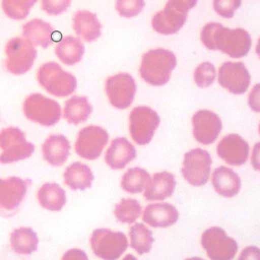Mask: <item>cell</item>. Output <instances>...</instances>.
<instances>
[{
  "label": "cell",
  "instance_id": "obj_35",
  "mask_svg": "<svg viewBox=\"0 0 260 260\" xmlns=\"http://www.w3.org/2000/svg\"><path fill=\"white\" fill-rule=\"evenodd\" d=\"M145 0H116L115 8L118 14L125 18H132L142 12Z\"/></svg>",
  "mask_w": 260,
  "mask_h": 260
},
{
  "label": "cell",
  "instance_id": "obj_10",
  "mask_svg": "<svg viewBox=\"0 0 260 260\" xmlns=\"http://www.w3.org/2000/svg\"><path fill=\"white\" fill-rule=\"evenodd\" d=\"M22 109L29 121L45 127L56 125L62 115L61 107L55 100L37 92L25 98Z\"/></svg>",
  "mask_w": 260,
  "mask_h": 260
},
{
  "label": "cell",
  "instance_id": "obj_18",
  "mask_svg": "<svg viewBox=\"0 0 260 260\" xmlns=\"http://www.w3.org/2000/svg\"><path fill=\"white\" fill-rule=\"evenodd\" d=\"M178 208L166 201L150 202L142 210V221L149 228L167 229L179 220Z\"/></svg>",
  "mask_w": 260,
  "mask_h": 260
},
{
  "label": "cell",
  "instance_id": "obj_41",
  "mask_svg": "<svg viewBox=\"0 0 260 260\" xmlns=\"http://www.w3.org/2000/svg\"><path fill=\"white\" fill-rule=\"evenodd\" d=\"M250 162L254 171L260 173V142L254 144L250 152Z\"/></svg>",
  "mask_w": 260,
  "mask_h": 260
},
{
  "label": "cell",
  "instance_id": "obj_40",
  "mask_svg": "<svg viewBox=\"0 0 260 260\" xmlns=\"http://www.w3.org/2000/svg\"><path fill=\"white\" fill-rule=\"evenodd\" d=\"M61 260H89V259L84 250L79 248H70L63 253Z\"/></svg>",
  "mask_w": 260,
  "mask_h": 260
},
{
  "label": "cell",
  "instance_id": "obj_22",
  "mask_svg": "<svg viewBox=\"0 0 260 260\" xmlns=\"http://www.w3.org/2000/svg\"><path fill=\"white\" fill-rule=\"evenodd\" d=\"M71 145L62 134H51L42 144V156L52 167L63 166L70 155Z\"/></svg>",
  "mask_w": 260,
  "mask_h": 260
},
{
  "label": "cell",
  "instance_id": "obj_16",
  "mask_svg": "<svg viewBox=\"0 0 260 260\" xmlns=\"http://www.w3.org/2000/svg\"><path fill=\"white\" fill-rule=\"evenodd\" d=\"M219 85L233 94H244L251 83V75L243 62L226 61L217 72Z\"/></svg>",
  "mask_w": 260,
  "mask_h": 260
},
{
  "label": "cell",
  "instance_id": "obj_30",
  "mask_svg": "<svg viewBox=\"0 0 260 260\" xmlns=\"http://www.w3.org/2000/svg\"><path fill=\"white\" fill-rule=\"evenodd\" d=\"M129 246L138 255L148 254L153 246L152 231L144 222H135L130 225L128 232Z\"/></svg>",
  "mask_w": 260,
  "mask_h": 260
},
{
  "label": "cell",
  "instance_id": "obj_29",
  "mask_svg": "<svg viewBox=\"0 0 260 260\" xmlns=\"http://www.w3.org/2000/svg\"><path fill=\"white\" fill-rule=\"evenodd\" d=\"M55 54L62 63L72 66L81 61L84 54V45L80 39L66 36L56 45Z\"/></svg>",
  "mask_w": 260,
  "mask_h": 260
},
{
  "label": "cell",
  "instance_id": "obj_46",
  "mask_svg": "<svg viewBox=\"0 0 260 260\" xmlns=\"http://www.w3.org/2000/svg\"><path fill=\"white\" fill-rule=\"evenodd\" d=\"M258 132H259V135H260V123H259V126H258Z\"/></svg>",
  "mask_w": 260,
  "mask_h": 260
},
{
  "label": "cell",
  "instance_id": "obj_43",
  "mask_svg": "<svg viewBox=\"0 0 260 260\" xmlns=\"http://www.w3.org/2000/svg\"><path fill=\"white\" fill-rule=\"evenodd\" d=\"M121 260H138V259L134 255H132V254H127L124 257H122Z\"/></svg>",
  "mask_w": 260,
  "mask_h": 260
},
{
  "label": "cell",
  "instance_id": "obj_6",
  "mask_svg": "<svg viewBox=\"0 0 260 260\" xmlns=\"http://www.w3.org/2000/svg\"><path fill=\"white\" fill-rule=\"evenodd\" d=\"M200 244L210 260H234L239 251L238 242L218 225L204 230Z\"/></svg>",
  "mask_w": 260,
  "mask_h": 260
},
{
  "label": "cell",
  "instance_id": "obj_24",
  "mask_svg": "<svg viewBox=\"0 0 260 260\" xmlns=\"http://www.w3.org/2000/svg\"><path fill=\"white\" fill-rule=\"evenodd\" d=\"M39 205L47 211L59 212L67 202L65 189L56 182H46L37 191Z\"/></svg>",
  "mask_w": 260,
  "mask_h": 260
},
{
  "label": "cell",
  "instance_id": "obj_25",
  "mask_svg": "<svg viewBox=\"0 0 260 260\" xmlns=\"http://www.w3.org/2000/svg\"><path fill=\"white\" fill-rule=\"evenodd\" d=\"M72 26L75 34L85 42H93L102 35V24L95 13L78 10L73 15Z\"/></svg>",
  "mask_w": 260,
  "mask_h": 260
},
{
  "label": "cell",
  "instance_id": "obj_27",
  "mask_svg": "<svg viewBox=\"0 0 260 260\" xmlns=\"http://www.w3.org/2000/svg\"><path fill=\"white\" fill-rule=\"evenodd\" d=\"M54 27L39 18L31 19L22 25V36L32 46L47 48L53 43Z\"/></svg>",
  "mask_w": 260,
  "mask_h": 260
},
{
  "label": "cell",
  "instance_id": "obj_31",
  "mask_svg": "<svg viewBox=\"0 0 260 260\" xmlns=\"http://www.w3.org/2000/svg\"><path fill=\"white\" fill-rule=\"evenodd\" d=\"M150 174L148 171L141 167H132L127 169L121 177V189L128 194H139L145 190Z\"/></svg>",
  "mask_w": 260,
  "mask_h": 260
},
{
  "label": "cell",
  "instance_id": "obj_28",
  "mask_svg": "<svg viewBox=\"0 0 260 260\" xmlns=\"http://www.w3.org/2000/svg\"><path fill=\"white\" fill-rule=\"evenodd\" d=\"M92 113V106L84 95H73L64 105L63 117L69 123L78 125L88 120Z\"/></svg>",
  "mask_w": 260,
  "mask_h": 260
},
{
  "label": "cell",
  "instance_id": "obj_37",
  "mask_svg": "<svg viewBox=\"0 0 260 260\" xmlns=\"http://www.w3.org/2000/svg\"><path fill=\"white\" fill-rule=\"evenodd\" d=\"M71 0H42V9L49 15H59L67 10Z\"/></svg>",
  "mask_w": 260,
  "mask_h": 260
},
{
  "label": "cell",
  "instance_id": "obj_12",
  "mask_svg": "<svg viewBox=\"0 0 260 260\" xmlns=\"http://www.w3.org/2000/svg\"><path fill=\"white\" fill-rule=\"evenodd\" d=\"M108 131L98 125H88L79 130L74 143L76 154L86 160L98 159L109 143Z\"/></svg>",
  "mask_w": 260,
  "mask_h": 260
},
{
  "label": "cell",
  "instance_id": "obj_7",
  "mask_svg": "<svg viewBox=\"0 0 260 260\" xmlns=\"http://www.w3.org/2000/svg\"><path fill=\"white\" fill-rule=\"evenodd\" d=\"M212 172V157L210 153L200 147L185 152L182 160L181 174L183 179L193 187H202L210 180Z\"/></svg>",
  "mask_w": 260,
  "mask_h": 260
},
{
  "label": "cell",
  "instance_id": "obj_17",
  "mask_svg": "<svg viewBox=\"0 0 260 260\" xmlns=\"http://www.w3.org/2000/svg\"><path fill=\"white\" fill-rule=\"evenodd\" d=\"M217 156L231 167H241L250 157V145L244 137L237 133L223 136L216 146Z\"/></svg>",
  "mask_w": 260,
  "mask_h": 260
},
{
  "label": "cell",
  "instance_id": "obj_45",
  "mask_svg": "<svg viewBox=\"0 0 260 260\" xmlns=\"http://www.w3.org/2000/svg\"><path fill=\"white\" fill-rule=\"evenodd\" d=\"M183 260H205V259H203V258H201V257L193 256V257H188V258H185V259H183Z\"/></svg>",
  "mask_w": 260,
  "mask_h": 260
},
{
  "label": "cell",
  "instance_id": "obj_15",
  "mask_svg": "<svg viewBox=\"0 0 260 260\" xmlns=\"http://www.w3.org/2000/svg\"><path fill=\"white\" fill-rule=\"evenodd\" d=\"M191 124L194 139L202 145L214 143L222 130L220 117L207 109L196 111L191 118Z\"/></svg>",
  "mask_w": 260,
  "mask_h": 260
},
{
  "label": "cell",
  "instance_id": "obj_13",
  "mask_svg": "<svg viewBox=\"0 0 260 260\" xmlns=\"http://www.w3.org/2000/svg\"><path fill=\"white\" fill-rule=\"evenodd\" d=\"M136 88L134 77L127 72H120L109 76L105 83L109 103L118 110H125L132 105Z\"/></svg>",
  "mask_w": 260,
  "mask_h": 260
},
{
  "label": "cell",
  "instance_id": "obj_34",
  "mask_svg": "<svg viewBox=\"0 0 260 260\" xmlns=\"http://www.w3.org/2000/svg\"><path fill=\"white\" fill-rule=\"evenodd\" d=\"M217 72L215 66L211 62H202L196 66L193 77L195 84L200 88H207L213 84Z\"/></svg>",
  "mask_w": 260,
  "mask_h": 260
},
{
  "label": "cell",
  "instance_id": "obj_5",
  "mask_svg": "<svg viewBox=\"0 0 260 260\" xmlns=\"http://www.w3.org/2000/svg\"><path fill=\"white\" fill-rule=\"evenodd\" d=\"M38 81L50 94L65 98L72 94L77 86L75 76L62 69L56 62H46L38 70Z\"/></svg>",
  "mask_w": 260,
  "mask_h": 260
},
{
  "label": "cell",
  "instance_id": "obj_8",
  "mask_svg": "<svg viewBox=\"0 0 260 260\" xmlns=\"http://www.w3.org/2000/svg\"><path fill=\"white\" fill-rule=\"evenodd\" d=\"M160 123L159 115L148 106H137L129 114V134L138 145H147L152 140Z\"/></svg>",
  "mask_w": 260,
  "mask_h": 260
},
{
  "label": "cell",
  "instance_id": "obj_14",
  "mask_svg": "<svg viewBox=\"0 0 260 260\" xmlns=\"http://www.w3.org/2000/svg\"><path fill=\"white\" fill-rule=\"evenodd\" d=\"M189 9L177 0H168L164 8L157 11L151 19L153 30L162 36L178 32L185 24Z\"/></svg>",
  "mask_w": 260,
  "mask_h": 260
},
{
  "label": "cell",
  "instance_id": "obj_19",
  "mask_svg": "<svg viewBox=\"0 0 260 260\" xmlns=\"http://www.w3.org/2000/svg\"><path fill=\"white\" fill-rule=\"evenodd\" d=\"M136 155V148L131 141L125 137H116L106 149L105 162L111 170L120 171L134 160Z\"/></svg>",
  "mask_w": 260,
  "mask_h": 260
},
{
  "label": "cell",
  "instance_id": "obj_23",
  "mask_svg": "<svg viewBox=\"0 0 260 260\" xmlns=\"http://www.w3.org/2000/svg\"><path fill=\"white\" fill-rule=\"evenodd\" d=\"M64 184L73 191H84L92 186L94 175L91 168L81 161H73L63 172Z\"/></svg>",
  "mask_w": 260,
  "mask_h": 260
},
{
  "label": "cell",
  "instance_id": "obj_42",
  "mask_svg": "<svg viewBox=\"0 0 260 260\" xmlns=\"http://www.w3.org/2000/svg\"><path fill=\"white\" fill-rule=\"evenodd\" d=\"M177 1H179L180 3H182L183 5H185V6L190 10V9H192L193 7L196 6L198 0H177Z\"/></svg>",
  "mask_w": 260,
  "mask_h": 260
},
{
  "label": "cell",
  "instance_id": "obj_1",
  "mask_svg": "<svg viewBox=\"0 0 260 260\" xmlns=\"http://www.w3.org/2000/svg\"><path fill=\"white\" fill-rule=\"evenodd\" d=\"M200 40L209 51H219L234 59L245 57L252 46L251 36L246 29L229 28L213 21L202 27Z\"/></svg>",
  "mask_w": 260,
  "mask_h": 260
},
{
  "label": "cell",
  "instance_id": "obj_11",
  "mask_svg": "<svg viewBox=\"0 0 260 260\" xmlns=\"http://www.w3.org/2000/svg\"><path fill=\"white\" fill-rule=\"evenodd\" d=\"M5 68L14 75L26 73L37 58V50L24 38L10 39L5 46Z\"/></svg>",
  "mask_w": 260,
  "mask_h": 260
},
{
  "label": "cell",
  "instance_id": "obj_3",
  "mask_svg": "<svg viewBox=\"0 0 260 260\" xmlns=\"http://www.w3.org/2000/svg\"><path fill=\"white\" fill-rule=\"evenodd\" d=\"M89 245L94 256L101 260H119L128 249L129 241L123 232L98 228L90 235Z\"/></svg>",
  "mask_w": 260,
  "mask_h": 260
},
{
  "label": "cell",
  "instance_id": "obj_20",
  "mask_svg": "<svg viewBox=\"0 0 260 260\" xmlns=\"http://www.w3.org/2000/svg\"><path fill=\"white\" fill-rule=\"evenodd\" d=\"M177 186V180L173 173L160 171L150 176L149 182L143 191V197L148 202L165 201L170 198Z\"/></svg>",
  "mask_w": 260,
  "mask_h": 260
},
{
  "label": "cell",
  "instance_id": "obj_26",
  "mask_svg": "<svg viewBox=\"0 0 260 260\" xmlns=\"http://www.w3.org/2000/svg\"><path fill=\"white\" fill-rule=\"evenodd\" d=\"M39 236L30 226L15 228L9 235V246L17 255L28 256L34 254L39 248Z\"/></svg>",
  "mask_w": 260,
  "mask_h": 260
},
{
  "label": "cell",
  "instance_id": "obj_36",
  "mask_svg": "<svg viewBox=\"0 0 260 260\" xmlns=\"http://www.w3.org/2000/svg\"><path fill=\"white\" fill-rule=\"evenodd\" d=\"M242 0H212V7L216 14L222 18H232L241 7Z\"/></svg>",
  "mask_w": 260,
  "mask_h": 260
},
{
  "label": "cell",
  "instance_id": "obj_4",
  "mask_svg": "<svg viewBox=\"0 0 260 260\" xmlns=\"http://www.w3.org/2000/svg\"><path fill=\"white\" fill-rule=\"evenodd\" d=\"M0 164L11 165L30 157L36 146L26 140L20 128L10 126L0 131Z\"/></svg>",
  "mask_w": 260,
  "mask_h": 260
},
{
  "label": "cell",
  "instance_id": "obj_21",
  "mask_svg": "<svg viewBox=\"0 0 260 260\" xmlns=\"http://www.w3.org/2000/svg\"><path fill=\"white\" fill-rule=\"evenodd\" d=\"M210 182L215 193L223 198L236 197L242 188L239 174L226 166H219L212 170Z\"/></svg>",
  "mask_w": 260,
  "mask_h": 260
},
{
  "label": "cell",
  "instance_id": "obj_2",
  "mask_svg": "<svg viewBox=\"0 0 260 260\" xmlns=\"http://www.w3.org/2000/svg\"><path fill=\"white\" fill-rule=\"evenodd\" d=\"M177 65L175 53L165 48H155L146 51L140 61L139 75L149 85L162 86L171 78Z\"/></svg>",
  "mask_w": 260,
  "mask_h": 260
},
{
  "label": "cell",
  "instance_id": "obj_38",
  "mask_svg": "<svg viewBox=\"0 0 260 260\" xmlns=\"http://www.w3.org/2000/svg\"><path fill=\"white\" fill-rule=\"evenodd\" d=\"M248 106L255 112L260 114V82L256 83L248 94Z\"/></svg>",
  "mask_w": 260,
  "mask_h": 260
},
{
  "label": "cell",
  "instance_id": "obj_33",
  "mask_svg": "<svg viewBox=\"0 0 260 260\" xmlns=\"http://www.w3.org/2000/svg\"><path fill=\"white\" fill-rule=\"evenodd\" d=\"M36 2L37 0H2L1 6L9 18L21 20L28 16L30 8Z\"/></svg>",
  "mask_w": 260,
  "mask_h": 260
},
{
  "label": "cell",
  "instance_id": "obj_39",
  "mask_svg": "<svg viewBox=\"0 0 260 260\" xmlns=\"http://www.w3.org/2000/svg\"><path fill=\"white\" fill-rule=\"evenodd\" d=\"M237 260H260V248L254 245L246 246L241 250Z\"/></svg>",
  "mask_w": 260,
  "mask_h": 260
},
{
  "label": "cell",
  "instance_id": "obj_32",
  "mask_svg": "<svg viewBox=\"0 0 260 260\" xmlns=\"http://www.w3.org/2000/svg\"><path fill=\"white\" fill-rule=\"evenodd\" d=\"M142 210L141 203L137 199L127 197L122 198L116 203L113 213L118 222L131 225L137 222V219L141 217Z\"/></svg>",
  "mask_w": 260,
  "mask_h": 260
},
{
  "label": "cell",
  "instance_id": "obj_9",
  "mask_svg": "<svg viewBox=\"0 0 260 260\" xmlns=\"http://www.w3.org/2000/svg\"><path fill=\"white\" fill-rule=\"evenodd\" d=\"M30 180L18 176L0 178V215L10 217L18 212L26 198Z\"/></svg>",
  "mask_w": 260,
  "mask_h": 260
},
{
  "label": "cell",
  "instance_id": "obj_44",
  "mask_svg": "<svg viewBox=\"0 0 260 260\" xmlns=\"http://www.w3.org/2000/svg\"><path fill=\"white\" fill-rule=\"evenodd\" d=\"M255 52H256L258 58L260 59V38L257 41V44H256V47H255Z\"/></svg>",
  "mask_w": 260,
  "mask_h": 260
}]
</instances>
